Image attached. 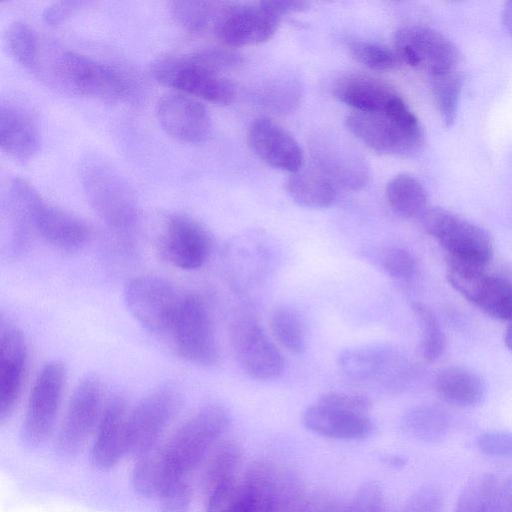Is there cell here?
Segmentation results:
<instances>
[{"label":"cell","instance_id":"obj_1","mask_svg":"<svg viewBox=\"0 0 512 512\" xmlns=\"http://www.w3.org/2000/svg\"><path fill=\"white\" fill-rule=\"evenodd\" d=\"M80 181L86 198L125 254L135 250L140 230V208L125 178L108 161L88 155L80 165Z\"/></svg>","mask_w":512,"mask_h":512},{"label":"cell","instance_id":"obj_2","mask_svg":"<svg viewBox=\"0 0 512 512\" xmlns=\"http://www.w3.org/2000/svg\"><path fill=\"white\" fill-rule=\"evenodd\" d=\"M7 196L16 232H33L63 252H76L89 242L92 230L83 219L47 202L25 179L13 178Z\"/></svg>","mask_w":512,"mask_h":512},{"label":"cell","instance_id":"obj_3","mask_svg":"<svg viewBox=\"0 0 512 512\" xmlns=\"http://www.w3.org/2000/svg\"><path fill=\"white\" fill-rule=\"evenodd\" d=\"M41 47L36 76L58 88L107 102L125 98L130 91L127 79L113 67L72 50Z\"/></svg>","mask_w":512,"mask_h":512},{"label":"cell","instance_id":"obj_4","mask_svg":"<svg viewBox=\"0 0 512 512\" xmlns=\"http://www.w3.org/2000/svg\"><path fill=\"white\" fill-rule=\"evenodd\" d=\"M230 424L228 411L208 404L188 417L158 448L176 478L190 477L209 455Z\"/></svg>","mask_w":512,"mask_h":512},{"label":"cell","instance_id":"obj_5","mask_svg":"<svg viewBox=\"0 0 512 512\" xmlns=\"http://www.w3.org/2000/svg\"><path fill=\"white\" fill-rule=\"evenodd\" d=\"M345 122L353 136L382 155H409L424 142L420 122L402 97L385 112L354 111Z\"/></svg>","mask_w":512,"mask_h":512},{"label":"cell","instance_id":"obj_6","mask_svg":"<svg viewBox=\"0 0 512 512\" xmlns=\"http://www.w3.org/2000/svg\"><path fill=\"white\" fill-rule=\"evenodd\" d=\"M419 220L446 252L448 263L487 268L491 262L493 240L484 228L442 207H429Z\"/></svg>","mask_w":512,"mask_h":512},{"label":"cell","instance_id":"obj_7","mask_svg":"<svg viewBox=\"0 0 512 512\" xmlns=\"http://www.w3.org/2000/svg\"><path fill=\"white\" fill-rule=\"evenodd\" d=\"M245 512H300L307 500L300 478L266 460L252 463L242 476Z\"/></svg>","mask_w":512,"mask_h":512},{"label":"cell","instance_id":"obj_8","mask_svg":"<svg viewBox=\"0 0 512 512\" xmlns=\"http://www.w3.org/2000/svg\"><path fill=\"white\" fill-rule=\"evenodd\" d=\"M183 360L200 367H212L219 361L213 318L207 302L188 292L165 341Z\"/></svg>","mask_w":512,"mask_h":512},{"label":"cell","instance_id":"obj_9","mask_svg":"<svg viewBox=\"0 0 512 512\" xmlns=\"http://www.w3.org/2000/svg\"><path fill=\"white\" fill-rule=\"evenodd\" d=\"M186 293L163 277L141 275L125 284L123 295L136 321L165 342Z\"/></svg>","mask_w":512,"mask_h":512},{"label":"cell","instance_id":"obj_10","mask_svg":"<svg viewBox=\"0 0 512 512\" xmlns=\"http://www.w3.org/2000/svg\"><path fill=\"white\" fill-rule=\"evenodd\" d=\"M370 402L359 395L331 391L323 394L302 415L307 429L339 440H360L373 429Z\"/></svg>","mask_w":512,"mask_h":512},{"label":"cell","instance_id":"obj_11","mask_svg":"<svg viewBox=\"0 0 512 512\" xmlns=\"http://www.w3.org/2000/svg\"><path fill=\"white\" fill-rule=\"evenodd\" d=\"M153 75L164 86L215 104L228 105L236 96L234 84L194 53L158 61Z\"/></svg>","mask_w":512,"mask_h":512},{"label":"cell","instance_id":"obj_12","mask_svg":"<svg viewBox=\"0 0 512 512\" xmlns=\"http://www.w3.org/2000/svg\"><path fill=\"white\" fill-rule=\"evenodd\" d=\"M105 387L96 374L83 377L75 387L57 432L56 447L66 456L78 454L98 426L106 406Z\"/></svg>","mask_w":512,"mask_h":512},{"label":"cell","instance_id":"obj_13","mask_svg":"<svg viewBox=\"0 0 512 512\" xmlns=\"http://www.w3.org/2000/svg\"><path fill=\"white\" fill-rule=\"evenodd\" d=\"M337 363L349 379L381 382L393 389L406 387L417 372L398 349L380 344L346 349L339 354Z\"/></svg>","mask_w":512,"mask_h":512},{"label":"cell","instance_id":"obj_14","mask_svg":"<svg viewBox=\"0 0 512 512\" xmlns=\"http://www.w3.org/2000/svg\"><path fill=\"white\" fill-rule=\"evenodd\" d=\"M67 370L58 359L46 362L38 372L27 401L21 435L30 445L43 443L52 433L66 384Z\"/></svg>","mask_w":512,"mask_h":512},{"label":"cell","instance_id":"obj_15","mask_svg":"<svg viewBox=\"0 0 512 512\" xmlns=\"http://www.w3.org/2000/svg\"><path fill=\"white\" fill-rule=\"evenodd\" d=\"M183 405L182 395L172 387H160L130 409L129 454L134 458L151 450L173 422Z\"/></svg>","mask_w":512,"mask_h":512},{"label":"cell","instance_id":"obj_16","mask_svg":"<svg viewBox=\"0 0 512 512\" xmlns=\"http://www.w3.org/2000/svg\"><path fill=\"white\" fill-rule=\"evenodd\" d=\"M230 340L239 365L251 378L270 381L282 374V353L252 315L241 314L234 319Z\"/></svg>","mask_w":512,"mask_h":512},{"label":"cell","instance_id":"obj_17","mask_svg":"<svg viewBox=\"0 0 512 512\" xmlns=\"http://www.w3.org/2000/svg\"><path fill=\"white\" fill-rule=\"evenodd\" d=\"M394 48L400 61L436 76L457 69L461 54L445 35L430 27L407 25L394 37Z\"/></svg>","mask_w":512,"mask_h":512},{"label":"cell","instance_id":"obj_18","mask_svg":"<svg viewBox=\"0 0 512 512\" xmlns=\"http://www.w3.org/2000/svg\"><path fill=\"white\" fill-rule=\"evenodd\" d=\"M486 269L448 263L447 280L486 315L512 322V281Z\"/></svg>","mask_w":512,"mask_h":512},{"label":"cell","instance_id":"obj_19","mask_svg":"<svg viewBox=\"0 0 512 512\" xmlns=\"http://www.w3.org/2000/svg\"><path fill=\"white\" fill-rule=\"evenodd\" d=\"M160 257L182 270L201 268L212 251L211 236L206 228L186 214L170 216L157 243Z\"/></svg>","mask_w":512,"mask_h":512},{"label":"cell","instance_id":"obj_20","mask_svg":"<svg viewBox=\"0 0 512 512\" xmlns=\"http://www.w3.org/2000/svg\"><path fill=\"white\" fill-rule=\"evenodd\" d=\"M28 346L23 332L10 320L0 324V420L8 419L20 398L28 370Z\"/></svg>","mask_w":512,"mask_h":512},{"label":"cell","instance_id":"obj_21","mask_svg":"<svg viewBox=\"0 0 512 512\" xmlns=\"http://www.w3.org/2000/svg\"><path fill=\"white\" fill-rule=\"evenodd\" d=\"M313 164L322 170L337 187L360 190L369 181L365 159L348 143L331 134L315 137L311 144Z\"/></svg>","mask_w":512,"mask_h":512},{"label":"cell","instance_id":"obj_22","mask_svg":"<svg viewBox=\"0 0 512 512\" xmlns=\"http://www.w3.org/2000/svg\"><path fill=\"white\" fill-rule=\"evenodd\" d=\"M280 21L281 17L263 1L249 6H229L215 33L228 48L254 46L270 40Z\"/></svg>","mask_w":512,"mask_h":512},{"label":"cell","instance_id":"obj_23","mask_svg":"<svg viewBox=\"0 0 512 512\" xmlns=\"http://www.w3.org/2000/svg\"><path fill=\"white\" fill-rule=\"evenodd\" d=\"M156 115L163 130L179 141L202 143L210 136L212 122L206 107L187 94L163 95L157 102Z\"/></svg>","mask_w":512,"mask_h":512},{"label":"cell","instance_id":"obj_24","mask_svg":"<svg viewBox=\"0 0 512 512\" xmlns=\"http://www.w3.org/2000/svg\"><path fill=\"white\" fill-rule=\"evenodd\" d=\"M129 413L130 408L123 395H114L107 401L90 451V461L95 468L109 470L129 454Z\"/></svg>","mask_w":512,"mask_h":512},{"label":"cell","instance_id":"obj_25","mask_svg":"<svg viewBox=\"0 0 512 512\" xmlns=\"http://www.w3.org/2000/svg\"><path fill=\"white\" fill-rule=\"evenodd\" d=\"M247 142L253 153L274 169L292 174L305 165L303 151L296 139L267 117L251 122Z\"/></svg>","mask_w":512,"mask_h":512},{"label":"cell","instance_id":"obj_26","mask_svg":"<svg viewBox=\"0 0 512 512\" xmlns=\"http://www.w3.org/2000/svg\"><path fill=\"white\" fill-rule=\"evenodd\" d=\"M333 94L354 111L364 113L385 112L401 97L387 83L359 74L339 79L334 85Z\"/></svg>","mask_w":512,"mask_h":512},{"label":"cell","instance_id":"obj_27","mask_svg":"<svg viewBox=\"0 0 512 512\" xmlns=\"http://www.w3.org/2000/svg\"><path fill=\"white\" fill-rule=\"evenodd\" d=\"M0 144L3 151L15 159L33 157L40 146V134L31 116L18 107L1 104Z\"/></svg>","mask_w":512,"mask_h":512},{"label":"cell","instance_id":"obj_28","mask_svg":"<svg viewBox=\"0 0 512 512\" xmlns=\"http://www.w3.org/2000/svg\"><path fill=\"white\" fill-rule=\"evenodd\" d=\"M336 184L316 165L290 174L286 182L288 195L298 205L311 209L330 207L337 198Z\"/></svg>","mask_w":512,"mask_h":512},{"label":"cell","instance_id":"obj_29","mask_svg":"<svg viewBox=\"0 0 512 512\" xmlns=\"http://www.w3.org/2000/svg\"><path fill=\"white\" fill-rule=\"evenodd\" d=\"M434 389L446 403L457 407H471L480 403L486 392L482 378L462 367H447L434 378Z\"/></svg>","mask_w":512,"mask_h":512},{"label":"cell","instance_id":"obj_30","mask_svg":"<svg viewBox=\"0 0 512 512\" xmlns=\"http://www.w3.org/2000/svg\"><path fill=\"white\" fill-rule=\"evenodd\" d=\"M180 479L170 472L158 445L135 458L131 484L135 492L143 497L158 499Z\"/></svg>","mask_w":512,"mask_h":512},{"label":"cell","instance_id":"obj_31","mask_svg":"<svg viewBox=\"0 0 512 512\" xmlns=\"http://www.w3.org/2000/svg\"><path fill=\"white\" fill-rule=\"evenodd\" d=\"M386 199L391 210L403 219H420L429 208L424 186L409 174L396 175L389 181Z\"/></svg>","mask_w":512,"mask_h":512},{"label":"cell","instance_id":"obj_32","mask_svg":"<svg viewBox=\"0 0 512 512\" xmlns=\"http://www.w3.org/2000/svg\"><path fill=\"white\" fill-rule=\"evenodd\" d=\"M402 428L410 437L423 442L441 440L449 430L450 417L437 405H419L402 417Z\"/></svg>","mask_w":512,"mask_h":512},{"label":"cell","instance_id":"obj_33","mask_svg":"<svg viewBox=\"0 0 512 512\" xmlns=\"http://www.w3.org/2000/svg\"><path fill=\"white\" fill-rule=\"evenodd\" d=\"M229 6L207 1H173L171 12L176 21L192 33L216 29Z\"/></svg>","mask_w":512,"mask_h":512},{"label":"cell","instance_id":"obj_34","mask_svg":"<svg viewBox=\"0 0 512 512\" xmlns=\"http://www.w3.org/2000/svg\"><path fill=\"white\" fill-rule=\"evenodd\" d=\"M271 334L286 351L299 355L306 349V337L298 314L287 306L276 307L270 316Z\"/></svg>","mask_w":512,"mask_h":512},{"label":"cell","instance_id":"obj_35","mask_svg":"<svg viewBox=\"0 0 512 512\" xmlns=\"http://www.w3.org/2000/svg\"><path fill=\"white\" fill-rule=\"evenodd\" d=\"M412 309L420 327V354L426 362L434 363L446 350L444 332L433 310L426 304L414 302Z\"/></svg>","mask_w":512,"mask_h":512},{"label":"cell","instance_id":"obj_36","mask_svg":"<svg viewBox=\"0 0 512 512\" xmlns=\"http://www.w3.org/2000/svg\"><path fill=\"white\" fill-rule=\"evenodd\" d=\"M242 450L235 442L217 446L206 464L203 474V490L240 475Z\"/></svg>","mask_w":512,"mask_h":512},{"label":"cell","instance_id":"obj_37","mask_svg":"<svg viewBox=\"0 0 512 512\" xmlns=\"http://www.w3.org/2000/svg\"><path fill=\"white\" fill-rule=\"evenodd\" d=\"M432 94L435 106L444 124L455 122L463 79L458 69L432 76Z\"/></svg>","mask_w":512,"mask_h":512},{"label":"cell","instance_id":"obj_38","mask_svg":"<svg viewBox=\"0 0 512 512\" xmlns=\"http://www.w3.org/2000/svg\"><path fill=\"white\" fill-rule=\"evenodd\" d=\"M6 40L15 59L34 74L41 49V41L34 29L25 22L15 21L7 28Z\"/></svg>","mask_w":512,"mask_h":512},{"label":"cell","instance_id":"obj_39","mask_svg":"<svg viewBox=\"0 0 512 512\" xmlns=\"http://www.w3.org/2000/svg\"><path fill=\"white\" fill-rule=\"evenodd\" d=\"M497 487L492 474L475 476L460 493L454 512H491Z\"/></svg>","mask_w":512,"mask_h":512},{"label":"cell","instance_id":"obj_40","mask_svg":"<svg viewBox=\"0 0 512 512\" xmlns=\"http://www.w3.org/2000/svg\"><path fill=\"white\" fill-rule=\"evenodd\" d=\"M204 496L205 512H245L241 475L207 489Z\"/></svg>","mask_w":512,"mask_h":512},{"label":"cell","instance_id":"obj_41","mask_svg":"<svg viewBox=\"0 0 512 512\" xmlns=\"http://www.w3.org/2000/svg\"><path fill=\"white\" fill-rule=\"evenodd\" d=\"M348 49L355 61L370 70L388 71L394 69L400 62L395 50L378 43L353 41Z\"/></svg>","mask_w":512,"mask_h":512},{"label":"cell","instance_id":"obj_42","mask_svg":"<svg viewBox=\"0 0 512 512\" xmlns=\"http://www.w3.org/2000/svg\"><path fill=\"white\" fill-rule=\"evenodd\" d=\"M383 270L399 281H410L417 273V261L414 255L402 247H388L380 257Z\"/></svg>","mask_w":512,"mask_h":512},{"label":"cell","instance_id":"obj_43","mask_svg":"<svg viewBox=\"0 0 512 512\" xmlns=\"http://www.w3.org/2000/svg\"><path fill=\"white\" fill-rule=\"evenodd\" d=\"M193 499L190 477L173 483L157 500L160 512H189Z\"/></svg>","mask_w":512,"mask_h":512},{"label":"cell","instance_id":"obj_44","mask_svg":"<svg viewBox=\"0 0 512 512\" xmlns=\"http://www.w3.org/2000/svg\"><path fill=\"white\" fill-rule=\"evenodd\" d=\"M384 495L377 482L363 483L343 512H384Z\"/></svg>","mask_w":512,"mask_h":512},{"label":"cell","instance_id":"obj_45","mask_svg":"<svg viewBox=\"0 0 512 512\" xmlns=\"http://www.w3.org/2000/svg\"><path fill=\"white\" fill-rule=\"evenodd\" d=\"M476 446L483 454L497 458H512V433L487 431L478 436Z\"/></svg>","mask_w":512,"mask_h":512},{"label":"cell","instance_id":"obj_46","mask_svg":"<svg viewBox=\"0 0 512 512\" xmlns=\"http://www.w3.org/2000/svg\"><path fill=\"white\" fill-rule=\"evenodd\" d=\"M87 2L84 1H58L48 5L43 11V20L49 25H57L77 12Z\"/></svg>","mask_w":512,"mask_h":512},{"label":"cell","instance_id":"obj_47","mask_svg":"<svg viewBox=\"0 0 512 512\" xmlns=\"http://www.w3.org/2000/svg\"><path fill=\"white\" fill-rule=\"evenodd\" d=\"M300 512H343V509L330 496L317 494L307 498Z\"/></svg>","mask_w":512,"mask_h":512},{"label":"cell","instance_id":"obj_48","mask_svg":"<svg viewBox=\"0 0 512 512\" xmlns=\"http://www.w3.org/2000/svg\"><path fill=\"white\" fill-rule=\"evenodd\" d=\"M491 512H512V475L498 484Z\"/></svg>","mask_w":512,"mask_h":512},{"label":"cell","instance_id":"obj_49","mask_svg":"<svg viewBox=\"0 0 512 512\" xmlns=\"http://www.w3.org/2000/svg\"><path fill=\"white\" fill-rule=\"evenodd\" d=\"M263 2L280 17L289 13L301 12L309 6V3L305 1L266 0Z\"/></svg>","mask_w":512,"mask_h":512},{"label":"cell","instance_id":"obj_50","mask_svg":"<svg viewBox=\"0 0 512 512\" xmlns=\"http://www.w3.org/2000/svg\"><path fill=\"white\" fill-rule=\"evenodd\" d=\"M501 20L505 29L512 35V0L504 3L501 11Z\"/></svg>","mask_w":512,"mask_h":512},{"label":"cell","instance_id":"obj_51","mask_svg":"<svg viewBox=\"0 0 512 512\" xmlns=\"http://www.w3.org/2000/svg\"><path fill=\"white\" fill-rule=\"evenodd\" d=\"M504 341L508 349L512 351V322L505 331Z\"/></svg>","mask_w":512,"mask_h":512}]
</instances>
